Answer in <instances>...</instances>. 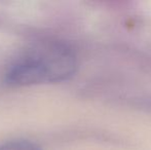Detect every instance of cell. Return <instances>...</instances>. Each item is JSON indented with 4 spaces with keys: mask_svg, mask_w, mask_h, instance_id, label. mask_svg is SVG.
<instances>
[{
    "mask_svg": "<svg viewBox=\"0 0 151 150\" xmlns=\"http://www.w3.org/2000/svg\"><path fill=\"white\" fill-rule=\"evenodd\" d=\"M0 150H41L35 142L25 139L12 140L0 145Z\"/></svg>",
    "mask_w": 151,
    "mask_h": 150,
    "instance_id": "cell-2",
    "label": "cell"
},
{
    "mask_svg": "<svg viewBox=\"0 0 151 150\" xmlns=\"http://www.w3.org/2000/svg\"><path fill=\"white\" fill-rule=\"evenodd\" d=\"M73 48L58 40L34 44L16 58L4 73L8 86L22 88L68 80L77 70Z\"/></svg>",
    "mask_w": 151,
    "mask_h": 150,
    "instance_id": "cell-1",
    "label": "cell"
}]
</instances>
